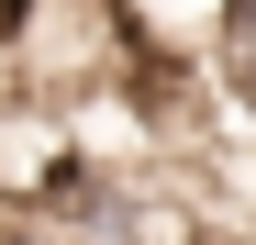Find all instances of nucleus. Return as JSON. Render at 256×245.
Returning a JSON list of instances; mask_svg holds the SVG:
<instances>
[{
    "label": "nucleus",
    "mask_w": 256,
    "mask_h": 245,
    "mask_svg": "<svg viewBox=\"0 0 256 245\" xmlns=\"http://www.w3.org/2000/svg\"><path fill=\"white\" fill-rule=\"evenodd\" d=\"M223 12H234V0H112L122 45H134V56H178V67H212Z\"/></svg>",
    "instance_id": "nucleus-1"
},
{
    "label": "nucleus",
    "mask_w": 256,
    "mask_h": 245,
    "mask_svg": "<svg viewBox=\"0 0 256 245\" xmlns=\"http://www.w3.org/2000/svg\"><path fill=\"white\" fill-rule=\"evenodd\" d=\"M212 90H223L234 112H256V0H234V12H223V34H212Z\"/></svg>",
    "instance_id": "nucleus-2"
},
{
    "label": "nucleus",
    "mask_w": 256,
    "mask_h": 245,
    "mask_svg": "<svg viewBox=\"0 0 256 245\" xmlns=\"http://www.w3.org/2000/svg\"><path fill=\"white\" fill-rule=\"evenodd\" d=\"M0 245H56V223H34V212H0Z\"/></svg>",
    "instance_id": "nucleus-3"
}]
</instances>
